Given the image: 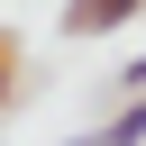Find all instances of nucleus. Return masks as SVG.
I'll use <instances>...</instances> for the list:
<instances>
[{"instance_id":"3","label":"nucleus","mask_w":146,"mask_h":146,"mask_svg":"<svg viewBox=\"0 0 146 146\" xmlns=\"http://www.w3.org/2000/svg\"><path fill=\"white\" fill-rule=\"evenodd\" d=\"M110 91H119V100H128V91H146V55H128V64L110 73Z\"/></svg>"},{"instance_id":"1","label":"nucleus","mask_w":146,"mask_h":146,"mask_svg":"<svg viewBox=\"0 0 146 146\" xmlns=\"http://www.w3.org/2000/svg\"><path fill=\"white\" fill-rule=\"evenodd\" d=\"M137 18H146V0H64V9H55L64 36H119V27H137Z\"/></svg>"},{"instance_id":"4","label":"nucleus","mask_w":146,"mask_h":146,"mask_svg":"<svg viewBox=\"0 0 146 146\" xmlns=\"http://www.w3.org/2000/svg\"><path fill=\"white\" fill-rule=\"evenodd\" d=\"M9 82H18V46L0 36V110H9Z\"/></svg>"},{"instance_id":"2","label":"nucleus","mask_w":146,"mask_h":146,"mask_svg":"<svg viewBox=\"0 0 146 146\" xmlns=\"http://www.w3.org/2000/svg\"><path fill=\"white\" fill-rule=\"evenodd\" d=\"M64 146H146V100L128 91V100H119L100 128H82V137H64Z\"/></svg>"}]
</instances>
